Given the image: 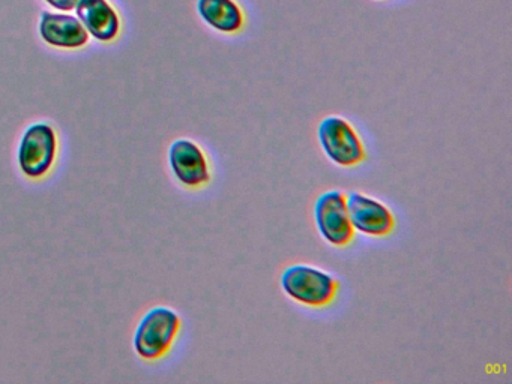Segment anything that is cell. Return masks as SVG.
<instances>
[{
  "label": "cell",
  "mask_w": 512,
  "mask_h": 384,
  "mask_svg": "<svg viewBox=\"0 0 512 384\" xmlns=\"http://www.w3.org/2000/svg\"><path fill=\"white\" fill-rule=\"evenodd\" d=\"M182 321L178 312L170 308L151 309L137 327L134 348L142 359L158 360L166 356L178 338Z\"/></svg>",
  "instance_id": "3"
},
{
  "label": "cell",
  "mask_w": 512,
  "mask_h": 384,
  "mask_svg": "<svg viewBox=\"0 0 512 384\" xmlns=\"http://www.w3.org/2000/svg\"><path fill=\"white\" fill-rule=\"evenodd\" d=\"M346 201L355 231L371 237H386L394 233L397 222L394 213L385 203L356 191L349 192Z\"/></svg>",
  "instance_id": "6"
},
{
  "label": "cell",
  "mask_w": 512,
  "mask_h": 384,
  "mask_svg": "<svg viewBox=\"0 0 512 384\" xmlns=\"http://www.w3.org/2000/svg\"><path fill=\"white\" fill-rule=\"evenodd\" d=\"M169 164L176 180L185 188L200 189L212 179L211 164L205 150L187 138L173 141L169 149Z\"/></svg>",
  "instance_id": "7"
},
{
  "label": "cell",
  "mask_w": 512,
  "mask_h": 384,
  "mask_svg": "<svg viewBox=\"0 0 512 384\" xmlns=\"http://www.w3.org/2000/svg\"><path fill=\"white\" fill-rule=\"evenodd\" d=\"M40 33L47 44L67 50L85 47L91 38L79 18L47 11L41 15Z\"/></svg>",
  "instance_id": "9"
},
{
  "label": "cell",
  "mask_w": 512,
  "mask_h": 384,
  "mask_svg": "<svg viewBox=\"0 0 512 384\" xmlns=\"http://www.w3.org/2000/svg\"><path fill=\"white\" fill-rule=\"evenodd\" d=\"M314 219L320 236L335 248H346L355 240V228L347 212L346 194L331 189L323 192L314 204Z\"/></svg>",
  "instance_id": "4"
},
{
  "label": "cell",
  "mask_w": 512,
  "mask_h": 384,
  "mask_svg": "<svg viewBox=\"0 0 512 384\" xmlns=\"http://www.w3.org/2000/svg\"><path fill=\"white\" fill-rule=\"evenodd\" d=\"M317 138L329 161L338 167H358L367 159L364 140L344 117H325L317 128Z\"/></svg>",
  "instance_id": "2"
},
{
  "label": "cell",
  "mask_w": 512,
  "mask_h": 384,
  "mask_svg": "<svg viewBox=\"0 0 512 384\" xmlns=\"http://www.w3.org/2000/svg\"><path fill=\"white\" fill-rule=\"evenodd\" d=\"M58 152L55 129L47 123H35L23 134L19 146L20 170L31 179H41L52 170Z\"/></svg>",
  "instance_id": "5"
},
{
  "label": "cell",
  "mask_w": 512,
  "mask_h": 384,
  "mask_svg": "<svg viewBox=\"0 0 512 384\" xmlns=\"http://www.w3.org/2000/svg\"><path fill=\"white\" fill-rule=\"evenodd\" d=\"M46 2L53 8L59 9V11H73V9H76L79 0H46Z\"/></svg>",
  "instance_id": "11"
},
{
  "label": "cell",
  "mask_w": 512,
  "mask_h": 384,
  "mask_svg": "<svg viewBox=\"0 0 512 384\" xmlns=\"http://www.w3.org/2000/svg\"><path fill=\"white\" fill-rule=\"evenodd\" d=\"M376 2H385V0H376Z\"/></svg>",
  "instance_id": "12"
},
{
  "label": "cell",
  "mask_w": 512,
  "mask_h": 384,
  "mask_svg": "<svg viewBox=\"0 0 512 384\" xmlns=\"http://www.w3.org/2000/svg\"><path fill=\"white\" fill-rule=\"evenodd\" d=\"M280 284L293 302L314 309L332 305L341 288L340 281L332 273L304 263L284 269Z\"/></svg>",
  "instance_id": "1"
},
{
  "label": "cell",
  "mask_w": 512,
  "mask_h": 384,
  "mask_svg": "<svg viewBox=\"0 0 512 384\" xmlns=\"http://www.w3.org/2000/svg\"><path fill=\"white\" fill-rule=\"evenodd\" d=\"M197 12L206 26L221 35H241L247 29V11L239 0H197Z\"/></svg>",
  "instance_id": "8"
},
{
  "label": "cell",
  "mask_w": 512,
  "mask_h": 384,
  "mask_svg": "<svg viewBox=\"0 0 512 384\" xmlns=\"http://www.w3.org/2000/svg\"><path fill=\"white\" fill-rule=\"evenodd\" d=\"M77 18L89 35L100 42H112L121 33V18L109 0H79Z\"/></svg>",
  "instance_id": "10"
}]
</instances>
